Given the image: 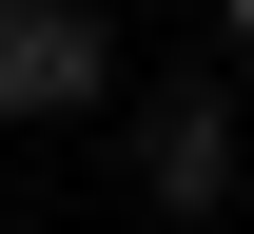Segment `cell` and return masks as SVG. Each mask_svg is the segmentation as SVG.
<instances>
[{"mask_svg": "<svg viewBox=\"0 0 254 234\" xmlns=\"http://www.w3.org/2000/svg\"><path fill=\"white\" fill-rule=\"evenodd\" d=\"M118 98V20L98 0H0V117H98Z\"/></svg>", "mask_w": 254, "mask_h": 234, "instance_id": "6da1fadb", "label": "cell"}, {"mask_svg": "<svg viewBox=\"0 0 254 234\" xmlns=\"http://www.w3.org/2000/svg\"><path fill=\"white\" fill-rule=\"evenodd\" d=\"M215 20H235V59H254V0H215Z\"/></svg>", "mask_w": 254, "mask_h": 234, "instance_id": "3957f363", "label": "cell"}, {"mask_svg": "<svg viewBox=\"0 0 254 234\" xmlns=\"http://www.w3.org/2000/svg\"><path fill=\"white\" fill-rule=\"evenodd\" d=\"M137 195H157V215H215V195H235V98H215V78H157V117H137Z\"/></svg>", "mask_w": 254, "mask_h": 234, "instance_id": "7a4b0ae2", "label": "cell"}]
</instances>
